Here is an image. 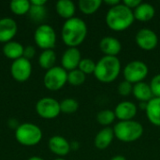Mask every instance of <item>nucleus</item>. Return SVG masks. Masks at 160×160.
<instances>
[{"label": "nucleus", "instance_id": "4", "mask_svg": "<svg viewBox=\"0 0 160 160\" xmlns=\"http://www.w3.org/2000/svg\"><path fill=\"white\" fill-rule=\"evenodd\" d=\"M114 137L123 142H133L138 141L143 134V127L141 123L129 120L119 121L113 127Z\"/></svg>", "mask_w": 160, "mask_h": 160}, {"label": "nucleus", "instance_id": "37", "mask_svg": "<svg viewBox=\"0 0 160 160\" xmlns=\"http://www.w3.org/2000/svg\"><path fill=\"white\" fill-rule=\"evenodd\" d=\"M111 160H127V158L124 157V156H121V155H118V156H115L113 157Z\"/></svg>", "mask_w": 160, "mask_h": 160}, {"label": "nucleus", "instance_id": "17", "mask_svg": "<svg viewBox=\"0 0 160 160\" xmlns=\"http://www.w3.org/2000/svg\"><path fill=\"white\" fill-rule=\"evenodd\" d=\"M114 139V132L112 128H104L95 137V146L98 150H105L108 148Z\"/></svg>", "mask_w": 160, "mask_h": 160}, {"label": "nucleus", "instance_id": "25", "mask_svg": "<svg viewBox=\"0 0 160 160\" xmlns=\"http://www.w3.org/2000/svg\"><path fill=\"white\" fill-rule=\"evenodd\" d=\"M30 1L27 0H13L9 3V8L11 12L19 16L27 14L30 10Z\"/></svg>", "mask_w": 160, "mask_h": 160}, {"label": "nucleus", "instance_id": "10", "mask_svg": "<svg viewBox=\"0 0 160 160\" xmlns=\"http://www.w3.org/2000/svg\"><path fill=\"white\" fill-rule=\"evenodd\" d=\"M32 73V64L30 60H27L24 57H21L17 60H14L10 66V74L11 77L19 82H26Z\"/></svg>", "mask_w": 160, "mask_h": 160}, {"label": "nucleus", "instance_id": "35", "mask_svg": "<svg viewBox=\"0 0 160 160\" xmlns=\"http://www.w3.org/2000/svg\"><path fill=\"white\" fill-rule=\"evenodd\" d=\"M47 3L46 0H31L30 4L33 6H45Z\"/></svg>", "mask_w": 160, "mask_h": 160}, {"label": "nucleus", "instance_id": "31", "mask_svg": "<svg viewBox=\"0 0 160 160\" xmlns=\"http://www.w3.org/2000/svg\"><path fill=\"white\" fill-rule=\"evenodd\" d=\"M117 91H118V93H119L120 96H122V97H128L130 94H132L133 84H131L130 82H128L127 81H123V82H121L118 84Z\"/></svg>", "mask_w": 160, "mask_h": 160}, {"label": "nucleus", "instance_id": "8", "mask_svg": "<svg viewBox=\"0 0 160 160\" xmlns=\"http://www.w3.org/2000/svg\"><path fill=\"white\" fill-rule=\"evenodd\" d=\"M44 86L50 91H58L68 82V71L62 67L54 66L47 70L43 78Z\"/></svg>", "mask_w": 160, "mask_h": 160}, {"label": "nucleus", "instance_id": "30", "mask_svg": "<svg viewBox=\"0 0 160 160\" xmlns=\"http://www.w3.org/2000/svg\"><path fill=\"white\" fill-rule=\"evenodd\" d=\"M96 65L97 63H95L91 58H82L80 62L78 68L85 75L94 74L96 69Z\"/></svg>", "mask_w": 160, "mask_h": 160}, {"label": "nucleus", "instance_id": "11", "mask_svg": "<svg viewBox=\"0 0 160 160\" xmlns=\"http://www.w3.org/2000/svg\"><path fill=\"white\" fill-rule=\"evenodd\" d=\"M135 41L139 48L143 51H152L157 48L158 44V37L150 28H142L140 29L136 36Z\"/></svg>", "mask_w": 160, "mask_h": 160}, {"label": "nucleus", "instance_id": "32", "mask_svg": "<svg viewBox=\"0 0 160 160\" xmlns=\"http://www.w3.org/2000/svg\"><path fill=\"white\" fill-rule=\"evenodd\" d=\"M149 85L154 98H160V74H157L153 77Z\"/></svg>", "mask_w": 160, "mask_h": 160}, {"label": "nucleus", "instance_id": "24", "mask_svg": "<svg viewBox=\"0 0 160 160\" xmlns=\"http://www.w3.org/2000/svg\"><path fill=\"white\" fill-rule=\"evenodd\" d=\"M102 5L101 0H80L79 9L85 15H91L97 12Z\"/></svg>", "mask_w": 160, "mask_h": 160}, {"label": "nucleus", "instance_id": "3", "mask_svg": "<svg viewBox=\"0 0 160 160\" xmlns=\"http://www.w3.org/2000/svg\"><path fill=\"white\" fill-rule=\"evenodd\" d=\"M121 72V62L117 56L104 55L97 62L94 72L98 81L103 83H111L114 82Z\"/></svg>", "mask_w": 160, "mask_h": 160}, {"label": "nucleus", "instance_id": "38", "mask_svg": "<svg viewBox=\"0 0 160 160\" xmlns=\"http://www.w3.org/2000/svg\"><path fill=\"white\" fill-rule=\"evenodd\" d=\"M139 107H140L142 110L145 111V110H146V107H147V102H140Z\"/></svg>", "mask_w": 160, "mask_h": 160}, {"label": "nucleus", "instance_id": "39", "mask_svg": "<svg viewBox=\"0 0 160 160\" xmlns=\"http://www.w3.org/2000/svg\"><path fill=\"white\" fill-rule=\"evenodd\" d=\"M27 160H44L42 158H40V157H37V156H35V157H31L30 158H28Z\"/></svg>", "mask_w": 160, "mask_h": 160}, {"label": "nucleus", "instance_id": "27", "mask_svg": "<svg viewBox=\"0 0 160 160\" xmlns=\"http://www.w3.org/2000/svg\"><path fill=\"white\" fill-rule=\"evenodd\" d=\"M86 75L79 68L68 72V82L73 86H80L85 82Z\"/></svg>", "mask_w": 160, "mask_h": 160}, {"label": "nucleus", "instance_id": "16", "mask_svg": "<svg viewBox=\"0 0 160 160\" xmlns=\"http://www.w3.org/2000/svg\"><path fill=\"white\" fill-rule=\"evenodd\" d=\"M99 49L106 56H117L122 51V44L113 37H104L99 41Z\"/></svg>", "mask_w": 160, "mask_h": 160}, {"label": "nucleus", "instance_id": "33", "mask_svg": "<svg viewBox=\"0 0 160 160\" xmlns=\"http://www.w3.org/2000/svg\"><path fill=\"white\" fill-rule=\"evenodd\" d=\"M36 54V50L33 46H27L24 48V51H23V56L24 58H26L27 60H30L32 59Z\"/></svg>", "mask_w": 160, "mask_h": 160}, {"label": "nucleus", "instance_id": "2", "mask_svg": "<svg viewBox=\"0 0 160 160\" xmlns=\"http://www.w3.org/2000/svg\"><path fill=\"white\" fill-rule=\"evenodd\" d=\"M106 24L107 26L115 32H122L129 28L134 21L133 10L128 8L123 3L118 4L112 8H110L106 14Z\"/></svg>", "mask_w": 160, "mask_h": 160}, {"label": "nucleus", "instance_id": "5", "mask_svg": "<svg viewBox=\"0 0 160 160\" xmlns=\"http://www.w3.org/2000/svg\"><path fill=\"white\" fill-rule=\"evenodd\" d=\"M15 138L23 146H35L42 139V131L38 126L32 123H23L16 128Z\"/></svg>", "mask_w": 160, "mask_h": 160}, {"label": "nucleus", "instance_id": "29", "mask_svg": "<svg viewBox=\"0 0 160 160\" xmlns=\"http://www.w3.org/2000/svg\"><path fill=\"white\" fill-rule=\"evenodd\" d=\"M79 103L74 98H66L60 102V110L61 112L66 114H71L78 111Z\"/></svg>", "mask_w": 160, "mask_h": 160}, {"label": "nucleus", "instance_id": "12", "mask_svg": "<svg viewBox=\"0 0 160 160\" xmlns=\"http://www.w3.org/2000/svg\"><path fill=\"white\" fill-rule=\"evenodd\" d=\"M82 59L81 52L78 48H68L61 58L62 68L67 71L77 69Z\"/></svg>", "mask_w": 160, "mask_h": 160}, {"label": "nucleus", "instance_id": "36", "mask_svg": "<svg viewBox=\"0 0 160 160\" xmlns=\"http://www.w3.org/2000/svg\"><path fill=\"white\" fill-rule=\"evenodd\" d=\"M104 3H105L106 5H108L110 8H112V7H114V6H117V5L120 4L121 2H120L119 0H105Z\"/></svg>", "mask_w": 160, "mask_h": 160}, {"label": "nucleus", "instance_id": "9", "mask_svg": "<svg viewBox=\"0 0 160 160\" xmlns=\"http://www.w3.org/2000/svg\"><path fill=\"white\" fill-rule=\"evenodd\" d=\"M37 113L44 119H54L60 113V102L52 98H42L36 104Z\"/></svg>", "mask_w": 160, "mask_h": 160}, {"label": "nucleus", "instance_id": "28", "mask_svg": "<svg viewBox=\"0 0 160 160\" xmlns=\"http://www.w3.org/2000/svg\"><path fill=\"white\" fill-rule=\"evenodd\" d=\"M116 119L115 113L112 110H102L97 114V121L99 125L108 127Z\"/></svg>", "mask_w": 160, "mask_h": 160}, {"label": "nucleus", "instance_id": "20", "mask_svg": "<svg viewBox=\"0 0 160 160\" xmlns=\"http://www.w3.org/2000/svg\"><path fill=\"white\" fill-rule=\"evenodd\" d=\"M132 94L134 98L140 102H149L154 98L150 85L144 82L133 84Z\"/></svg>", "mask_w": 160, "mask_h": 160}, {"label": "nucleus", "instance_id": "40", "mask_svg": "<svg viewBox=\"0 0 160 160\" xmlns=\"http://www.w3.org/2000/svg\"><path fill=\"white\" fill-rule=\"evenodd\" d=\"M53 160H66L65 158H55V159Z\"/></svg>", "mask_w": 160, "mask_h": 160}, {"label": "nucleus", "instance_id": "34", "mask_svg": "<svg viewBox=\"0 0 160 160\" xmlns=\"http://www.w3.org/2000/svg\"><path fill=\"white\" fill-rule=\"evenodd\" d=\"M125 6H127L128 8L130 9H135L141 3L142 1L141 0H125L122 2Z\"/></svg>", "mask_w": 160, "mask_h": 160}, {"label": "nucleus", "instance_id": "14", "mask_svg": "<svg viewBox=\"0 0 160 160\" xmlns=\"http://www.w3.org/2000/svg\"><path fill=\"white\" fill-rule=\"evenodd\" d=\"M18 31V25L15 20L11 18L0 19V42L8 43L12 40Z\"/></svg>", "mask_w": 160, "mask_h": 160}, {"label": "nucleus", "instance_id": "6", "mask_svg": "<svg viewBox=\"0 0 160 160\" xmlns=\"http://www.w3.org/2000/svg\"><path fill=\"white\" fill-rule=\"evenodd\" d=\"M34 40L37 46L43 51L53 50L56 43V33L51 25L41 23L34 33Z\"/></svg>", "mask_w": 160, "mask_h": 160}, {"label": "nucleus", "instance_id": "7", "mask_svg": "<svg viewBox=\"0 0 160 160\" xmlns=\"http://www.w3.org/2000/svg\"><path fill=\"white\" fill-rule=\"evenodd\" d=\"M148 73L149 68L147 65L140 60H134L128 63L123 70L125 81L130 82L131 84L143 82V80L147 77Z\"/></svg>", "mask_w": 160, "mask_h": 160}, {"label": "nucleus", "instance_id": "13", "mask_svg": "<svg viewBox=\"0 0 160 160\" xmlns=\"http://www.w3.org/2000/svg\"><path fill=\"white\" fill-rule=\"evenodd\" d=\"M115 117L119 121H129L133 120L138 112V107L131 101H122L118 103L114 109Z\"/></svg>", "mask_w": 160, "mask_h": 160}, {"label": "nucleus", "instance_id": "1", "mask_svg": "<svg viewBox=\"0 0 160 160\" xmlns=\"http://www.w3.org/2000/svg\"><path fill=\"white\" fill-rule=\"evenodd\" d=\"M87 36V25L85 22L78 17L67 20L61 30L63 42L68 48H77L80 46Z\"/></svg>", "mask_w": 160, "mask_h": 160}, {"label": "nucleus", "instance_id": "19", "mask_svg": "<svg viewBox=\"0 0 160 160\" xmlns=\"http://www.w3.org/2000/svg\"><path fill=\"white\" fill-rule=\"evenodd\" d=\"M133 14L135 20H138L140 22H148L155 17L156 9L153 5L142 2L133 10Z\"/></svg>", "mask_w": 160, "mask_h": 160}, {"label": "nucleus", "instance_id": "22", "mask_svg": "<svg viewBox=\"0 0 160 160\" xmlns=\"http://www.w3.org/2000/svg\"><path fill=\"white\" fill-rule=\"evenodd\" d=\"M55 9L57 14L67 21L74 17L76 6L71 0H59L55 4Z\"/></svg>", "mask_w": 160, "mask_h": 160}, {"label": "nucleus", "instance_id": "18", "mask_svg": "<svg viewBox=\"0 0 160 160\" xmlns=\"http://www.w3.org/2000/svg\"><path fill=\"white\" fill-rule=\"evenodd\" d=\"M145 112L149 122L156 127H160V98H153L147 102Z\"/></svg>", "mask_w": 160, "mask_h": 160}, {"label": "nucleus", "instance_id": "21", "mask_svg": "<svg viewBox=\"0 0 160 160\" xmlns=\"http://www.w3.org/2000/svg\"><path fill=\"white\" fill-rule=\"evenodd\" d=\"M3 54L11 60H17L23 56L24 47L18 41H9L3 46Z\"/></svg>", "mask_w": 160, "mask_h": 160}, {"label": "nucleus", "instance_id": "26", "mask_svg": "<svg viewBox=\"0 0 160 160\" xmlns=\"http://www.w3.org/2000/svg\"><path fill=\"white\" fill-rule=\"evenodd\" d=\"M30 19L35 22H42L47 16V10L45 6H33L31 5L28 12Z\"/></svg>", "mask_w": 160, "mask_h": 160}, {"label": "nucleus", "instance_id": "15", "mask_svg": "<svg viewBox=\"0 0 160 160\" xmlns=\"http://www.w3.org/2000/svg\"><path fill=\"white\" fill-rule=\"evenodd\" d=\"M48 147L52 154L58 157H65L71 150L70 143L68 142V140L59 135H55L50 138Z\"/></svg>", "mask_w": 160, "mask_h": 160}, {"label": "nucleus", "instance_id": "23", "mask_svg": "<svg viewBox=\"0 0 160 160\" xmlns=\"http://www.w3.org/2000/svg\"><path fill=\"white\" fill-rule=\"evenodd\" d=\"M56 54L53 50H45L38 56V64L41 68L49 70L54 67Z\"/></svg>", "mask_w": 160, "mask_h": 160}]
</instances>
